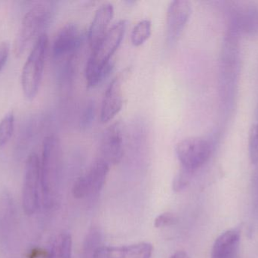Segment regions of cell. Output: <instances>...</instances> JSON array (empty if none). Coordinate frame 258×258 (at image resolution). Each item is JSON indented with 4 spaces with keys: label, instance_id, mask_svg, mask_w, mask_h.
Wrapping results in <instances>:
<instances>
[{
    "label": "cell",
    "instance_id": "cell-1",
    "mask_svg": "<svg viewBox=\"0 0 258 258\" xmlns=\"http://www.w3.org/2000/svg\"><path fill=\"white\" fill-rule=\"evenodd\" d=\"M63 169V152L57 136H47L40 160L41 190L45 207L52 208L60 196Z\"/></svg>",
    "mask_w": 258,
    "mask_h": 258
},
{
    "label": "cell",
    "instance_id": "cell-2",
    "mask_svg": "<svg viewBox=\"0 0 258 258\" xmlns=\"http://www.w3.org/2000/svg\"><path fill=\"white\" fill-rule=\"evenodd\" d=\"M126 27L125 20L116 23L92 49L86 69V83L89 87L97 86L110 72L112 57L121 45Z\"/></svg>",
    "mask_w": 258,
    "mask_h": 258
},
{
    "label": "cell",
    "instance_id": "cell-3",
    "mask_svg": "<svg viewBox=\"0 0 258 258\" xmlns=\"http://www.w3.org/2000/svg\"><path fill=\"white\" fill-rule=\"evenodd\" d=\"M48 47L45 33L38 37L24 64L21 74V86L26 98L33 100L37 95L42 83Z\"/></svg>",
    "mask_w": 258,
    "mask_h": 258
},
{
    "label": "cell",
    "instance_id": "cell-4",
    "mask_svg": "<svg viewBox=\"0 0 258 258\" xmlns=\"http://www.w3.org/2000/svg\"><path fill=\"white\" fill-rule=\"evenodd\" d=\"M51 14L49 8L42 4L36 5L26 13L14 42L16 57H20L26 51L36 36L43 34L42 30L48 25Z\"/></svg>",
    "mask_w": 258,
    "mask_h": 258
},
{
    "label": "cell",
    "instance_id": "cell-5",
    "mask_svg": "<svg viewBox=\"0 0 258 258\" xmlns=\"http://www.w3.org/2000/svg\"><path fill=\"white\" fill-rule=\"evenodd\" d=\"M212 144L202 137H189L176 145V154L183 171L191 174L200 169L210 159Z\"/></svg>",
    "mask_w": 258,
    "mask_h": 258
},
{
    "label": "cell",
    "instance_id": "cell-6",
    "mask_svg": "<svg viewBox=\"0 0 258 258\" xmlns=\"http://www.w3.org/2000/svg\"><path fill=\"white\" fill-rule=\"evenodd\" d=\"M110 171V165L101 159L95 161L80 176L73 186L72 193L78 199L97 195L104 187Z\"/></svg>",
    "mask_w": 258,
    "mask_h": 258
},
{
    "label": "cell",
    "instance_id": "cell-7",
    "mask_svg": "<svg viewBox=\"0 0 258 258\" xmlns=\"http://www.w3.org/2000/svg\"><path fill=\"white\" fill-rule=\"evenodd\" d=\"M40 189V159L37 154L32 153L26 161L23 187V209L26 215L31 216L37 210Z\"/></svg>",
    "mask_w": 258,
    "mask_h": 258
},
{
    "label": "cell",
    "instance_id": "cell-8",
    "mask_svg": "<svg viewBox=\"0 0 258 258\" xmlns=\"http://www.w3.org/2000/svg\"><path fill=\"white\" fill-rule=\"evenodd\" d=\"M126 133L125 124L121 121H116L109 126L101 139L100 159L109 165L119 163L125 152Z\"/></svg>",
    "mask_w": 258,
    "mask_h": 258
},
{
    "label": "cell",
    "instance_id": "cell-9",
    "mask_svg": "<svg viewBox=\"0 0 258 258\" xmlns=\"http://www.w3.org/2000/svg\"><path fill=\"white\" fill-rule=\"evenodd\" d=\"M192 14V6L186 0L171 2L167 11V40L176 42L183 33Z\"/></svg>",
    "mask_w": 258,
    "mask_h": 258
},
{
    "label": "cell",
    "instance_id": "cell-10",
    "mask_svg": "<svg viewBox=\"0 0 258 258\" xmlns=\"http://www.w3.org/2000/svg\"><path fill=\"white\" fill-rule=\"evenodd\" d=\"M124 74L116 76L109 85L101 110V121L103 124L109 122L120 112L123 106Z\"/></svg>",
    "mask_w": 258,
    "mask_h": 258
},
{
    "label": "cell",
    "instance_id": "cell-11",
    "mask_svg": "<svg viewBox=\"0 0 258 258\" xmlns=\"http://www.w3.org/2000/svg\"><path fill=\"white\" fill-rule=\"evenodd\" d=\"M80 40L81 33L77 25L70 23L63 26L53 42L52 53L54 59H60L74 54L80 45Z\"/></svg>",
    "mask_w": 258,
    "mask_h": 258
},
{
    "label": "cell",
    "instance_id": "cell-12",
    "mask_svg": "<svg viewBox=\"0 0 258 258\" xmlns=\"http://www.w3.org/2000/svg\"><path fill=\"white\" fill-rule=\"evenodd\" d=\"M153 246L148 242H140L124 246H100L93 258H151Z\"/></svg>",
    "mask_w": 258,
    "mask_h": 258
},
{
    "label": "cell",
    "instance_id": "cell-13",
    "mask_svg": "<svg viewBox=\"0 0 258 258\" xmlns=\"http://www.w3.org/2000/svg\"><path fill=\"white\" fill-rule=\"evenodd\" d=\"M113 6L109 3L102 5L95 12L88 33V39L92 49L96 47L108 31L107 28L113 19Z\"/></svg>",
    "mask_w": 258,
    "mask_h": 258
},
{
    "label": "cell",
    "instance_id": "cell-14",
    "mask_svg": "<svg viewBox=\"0 0 258 258\" xmlns=\"http://www.w3.org/2000/svg\"><path fill=\"white\" fill-rule=\"evenodd\" d=\"M240 231L238 229L227 230L214 243L211 258H239Z\"/></svg>",
    "mask_w": 258,
    "mask_h": 258
},
{
    "label": "cell",
    "instance_id": "cell-15",
    "mask_svg": "<svg viewBox=\"0 0 258 258\" xmlns=\"http://www.w3.org/2000/svg\"><path fill=\"white\" fill-rule=\"evenodd\" d=\"M72 248L73 240L71 234L61 233L54 240L48 258H72Z\"/></svg>",
    "mask_w": 258,
    "mask_h": 258
},
{
    "label": "cell",
    "instance_id": "cell-16",
    "mask_svg": "<svg viewBox=\"0 0 258 258\" xmlns=\"http://www.w3.org/2000/svg\"><path fill=\"white\" fill-rule=\"evenodd\" d=\"M152 24L149 20L139 21L132 30L131 34L132 43L135 46L143 45L151 36Z\"/></svg>",
    "mask_w": 258,
    "mask_h": 258
},
{
    "label": "cell",
    "instance_id": "cell-17",
    "mask_svg": "<svg viewBox=\"0 0 258 258\" xmlns=\"http://www.w3.org/2000/svg\"><path fill=\"white\" fill-rule=\"evenodd\" d=\"M15 129V117L12 113L8 114L0 121V148L7 145L12 139Z\"/></svg>",
    "mask_w": 258,
    "mask_h": 258
},
{
    "label": "cell",
    "instance_id": "cell-18",
    "mask_svg": "<svg viewBox=\"0 0 258 258\" xmlns=\"http://www.w3.org/2000/svg\"><path fill=\"white\" fill-rule=\"evenodd\" d=\"M249 157L252 165L258 164V125L254 124L250 129L248 136Z\"/></svg>",
    "mask_w": 258,
    "mask_h": 258
},
{
    "label": "cell",
    "instance_id": "cell-19",
    "mask_svg": "<svg viewBox=\"0 0 258 258\" xmlns=\"http://www.w3.org/2000/svg\"><path fill=\"white\" fill-rule=\"evenodd\" d=\"M176 217L173 214L166 212L158 215L155 219L154 226L156 228H163V227H169L175 224Z\"/></svg>",
    "mask_w": 258,
    "mask_h": 258
},
{
    "label": "cell",
    "instance_id": "cell-20",
    "mask_svg": "<svg viewBox=\"0 0 258 258\" xmlns=\"http://www.w3.org/2000/svg\"><path fill=\"white\" fill-rule=\"evenodd\" d=\"M10 53V43L8 41L0 43V71L6 66Z\"/></svg>",
    "mask_w": 258,
    "mask_h": 258
},
{
    "label": "cell",
    "instance_id": "cell-21",
    "mask_svg": "<svg viewBox=\"0 0 258 258\" xmlns=\"http://www.w3.org/2000/svg\"><path fill=\"white\" fill-rule=\"evenodd\" d=\"M94 112H95L94 105H92V103H90L86 108L84 115H83V120H82V125L83 127H87L92 122V118L94 117Z\"/></svg>",
    "mask_w": 258,
    "mask_h": 258
},
{
    "label": "cell",
    "instance_id": "cell-22",
    "mask_svg": "<svg viewBox=\"0 0 258 258\" xmlns=\"http://www.w3.org/2000/svg\"><path fill=\"white\" fill-rule=\"evenodd\" d=\"M170 258H189L188 254L183 251H177L172 254Z\"/></svg>",
    "mask_w": 258,
    "mask_h": 258
},
{
    "label": "cell",
    "instance_id": "cell-23",
    "mask_svg": "<svg viewBox=\"0 0 258 258\" xmlns=\"http://www.w3.org/2000/svg\"><path fill=\"white\" fill-rule=\"evenodd\" d=\"M257 125H258V124H257Z\"/></svg>",
    "mask_w": 258,
    "mask_h": 258
}]
</instances>
